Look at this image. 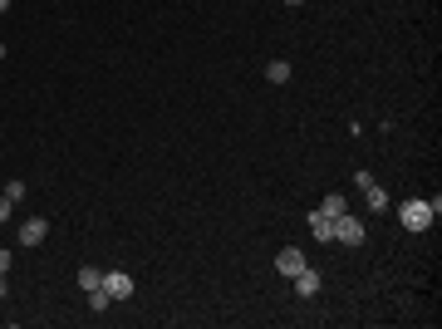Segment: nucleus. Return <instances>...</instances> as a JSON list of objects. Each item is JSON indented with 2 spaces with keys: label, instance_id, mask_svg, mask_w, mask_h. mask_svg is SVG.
Instances as JSON below:
<instances>
[{
  "label": "nucleus",
  "instance_id": "obj_1",
  "mask_svg": "<svg viewBox=\"0 0 442 329\" xmlns=\"http://www.w3.org/2000/svg\"><path fill=\"white\" fill-rule=\"evenodd\" d=\"M437 211H442V197H413V202L398 206V222H403L408 231H427V226L437 222Z\"/></svg>",
  "mask_w": 442,
  "mask_h": 329
},
{
  "label": "nucleus",
  "instance_id": "obj_2",
  "mask_svg": "<svg viewBox=\"0 0 442 329\" xmlns=\"http://www.w3.org/2000/svg\"><path fill=\"white\" fill-rule=\"evenodd\" d=\"M335 241H344V246H364V241H369V231H364L359 216L339 211V216H335Z\"/></svg>",
  "mask_w": 442,
  "mask_h": 329
},
{
  "label": "nucleus",
  "instance_id": "obj_3",
  "mask_svg": "<svg viewBox=\"0 0 442 329\" xmlns=\"http://www.w3.org/2000/svg\"><path fill=\"white\" fill-rule=\"evenodd\" d=\"M300 270H305V251H300V246H285L281 256H275V276H290V281H295Z\"/></svg>",
  "mask_w": 442,
  "mask_h": 329
},
{
  "label": "nucleus",
  "instance_id": "obj_4",
  "mask_svg": "<svg viewBox=\"0 0 442 329\" xmlns=\"http://www.w3.org/2000/svg\"><path fill=\"white\" fill-rule=\"evenodd\" d=\"M103 290H108V300H128L133 295V276H123V270H103Z\"/></svg>",
  "mask_w": 442,
  "mask_h": 329
},
{
  "label": "nucleus",
  "instance_id": "obj_5",
  "mask_svg": "<svg viewBox=\"0 0 442 329\" xmlns=\"http://www.w3.org/2000/svg\"><path fill=\"white\" fill-rule=\"evenodd\" d=\"M49 236V226H44V216H30V222L20 226V246H39Z\"/></svg>",
  "mask_w": 442,
  "mask_h": 329
},
{
  "label": "nucleus",
  "instance_id": "obj_6",
  "mask_svg": "<svg viewBox=\"0 0 442 329\" xmlns=\"http://www.w3.org/2000/svg\"><path fill=\"white\" fill-rule=\"evenodd\" d=\"M319 285H324V281L315 276V270H310V265H305V270H300V276H295V295H300V300H315V295H319Z\"/></svg>",
  "mask_w": 442,
  "mask_h": 329
},
{
  "label": "nucleus",
  "instance_id": "obj_7",
  "mask_svg": "<svg viewBox=\"0 0 442 329\" xmlns=\"http://www.w3.org/2000/svg\"><path fill=\"white\" fill-rule=\"evenodd\" d=\"M310 231H315V241H335V222L324 211H310Z\"/></svg>",
  "mask_w": 442,
  "mask_h": 329
},
{
  "label": "nucleus",
  "instance_id": "obj_8",
  "mask_svg": "<svg viewBox=\"0 0 442 329\" xmlns=\"http://www.w3.org/2000/svg\"><path fill=\"white\" fill-rule=\"evenodd\" d=\"M364 192V202H369V211H389V192H383L378 182H369V187H359Z\"/></svg>",
  "mask_w": 442,
  "mask_h": 329
},
{
  "label": "nucleus",
  "instance_id": "obj_9",
  "mask_svg": "<svg viewBox=\"0 0 442 329\" xmlns=\"http://www.w3.org/2000/svg\"><path fill=\"white\" fill-rule=\"evenodd\" d=\"M98 285H103V270H98V265H79V290L89 295V290H98Z\"/></svg>",
  "mask_w": 442,
  "mask_h": 329
},
{
  "label": "nucleus",
  "instance_id": "obj_10",
  "mask_svg": "<svg viewBox=\"0 0 442 329\" xmlns=\"http://www.w3.org/2000/svg\"><path fill=\"white\" fill-rule=\"evenodd\" d=\"M315 211H324V216H329V222H335V216H339V211H349V202H344L339 192H329V197H324V202H319Z\"/></svg>",
  "mask_w": 442,
  "mask_h": 329
},
{
  "label": "nucleus",
  "instance_id": "obj_11",
  "mask_svg": "<svg viewBox=\"0 0 442 329\" xmlns=\"http://www.w3.org/2000/svg\"><path fill=\"white\" fill-rule=\"evenodd\" d=\"M265 79H270V84H285V79H290V64H285V60H270V64H265Z\"/></svg>",
  "mask_w": 442,
  "mask_h": 329
},
{
  "label": "nucleus",
  "instance_id": "obj_12",
  "mask_svg": "<svg viewBox=\"0 0 442 329\" xmlns=\"http://www.w3.org/2000/svg\"><path fill=\"white\" fill-rule=\"evenodd\" d=\"M108 305H114V300H108V290H103V285H98V290H89V310H98V314H103Z\"/></svg>",
  "mask_w": 442,
  "mask_h": 329
},
{
  "label": "nucleus",
  "instance_id": "obj_13",
  "mask_svg": "<svg viewBox=\"0 0 442 329\" xmlns=\"http://www.w3.org/2000/svg\"><path fill=\"white\" fill-rule=\"evenodd\" d=\"M10 211H15V202H10V197H0V226L10 222Z\"/></svg>",
  "mask_w": 442,
  "mask_h": 329
},
{
  "label": "nucleus",
  "instance_id": "obj_14",
  "mask_svg": "<svg viewBox=\"0 0 442 329\" xmlns=\"http://www.w3.org/2000/svg\"><path fill=\"white\" fill-rule=\"evenodd\" d=\"M10 295V281H6V270H0V300H6Z\"/></svg>",
  "mask_w": 442,
  "mask_h": 329
},
{
  "label": "nucleus",
  "instance_id": "obj_15",
  "mask_svg": "<svg viewBox=\"0 0 442 329\" xmlns=\"http://www.w3.org/2000/svg\"><path fill=\"white\" fill-rule=\"evenodd\" d=\"M0 270H10V251L6 246H0Z\"/></svg>",
  "mask_w": 442,
  "mask_h": 329
},
{
  "label": "nucleus",
  "instance_id": "obj_16",
  "mask_svg": "<svg viewBox=\"0 0 442 329\" xmlns=\"http://www.w3.org/2000/svg\"><path fill=\"white\" fill-rule=\"evenodd\" d=\"M6 10H10V0H0V15H6Z\"/></svg>",
  "mask_w": 442,
  "mask_h": 329
},
{
  "label": "nucleus",
  "instance_id": "obj_17",
  "mask_svg": "<svg viewBox=\"0 0 442 329\" xmlns=\"http://www.w3.org/2000/svg\"><path fill=\"white\" fill-rule=\"evenodd\" d=\"M285 6H305V0H285Z\"/></svg>",
  "mask_w": 442,
  "mask_h": 329
},
{
  "label": "nucleus",
  "instance_id": "obj_18",
  "mask_svg": "<svg viewBox=\"0 0 442 329\" xmlns=\"http://www.w3.org/2000/svg\"><path fill=\"white\" fill-rule=\"evenodd\" d=\"M0 60H6V44H0Z\"/></svg>",
  "mask_w": 442,
  "mask_h": 329
}]
</instances>
